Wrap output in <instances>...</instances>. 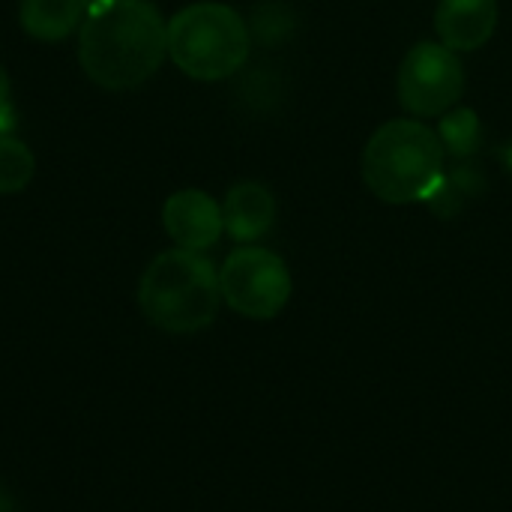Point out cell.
<instances>
[{
	"label": "cell",
	"instance_id": "obj_1",
	"mask_svg": "<svg viewBox=\"0 0 512 512\" xmlns=\"http://www.w3.org/2000/svg\"><path fill=\"white\" fill-rule=\"evenodd\" d=\"M168 57V21L153 0H90L78 30V63L105 90H132Z\"/></svg>",
	"mask_w": 512,
	"mask_h": 512
},
{
	"label": "cell",
	"instance_id": "obj_2",
	"mask_svg": "<svg viewBox=\"0 0 512 512\" xmlns=\"http://www.w3.org/2000/svg\"><path fill=\"white\" fill-rule=\"evenodd\" d=\"M363 183L387 204L432 201L444 177V144L420 120H387L363 147Z\"/></svg>",
	"mask_w": 512,
	"mask_h": 512
},
{
	"label": "cell",
	"instance_id": "obj_3",
	"mask_svg": "<svg viewBox=\"0 0 512 512\" xmlns=\"http://www.w3.org/2000/svg\"><path fill=\"white\" fill-rule=\"evenodd\" d=\"M219 303V270L201 252H159L138 282V306L144 318L156 330L174 336L207 330L216 321Z\"/></svg>",
	"mask_w": 512,
	"mask_h": 512
},
{
	"label": "cell",
	"instance_id": "obj_4",
	"mask_svg": "<svg viewBox=\"0 0 512 512\" xmlns=\"http://www.w3.org/2000/svg\"><path fill=\"white\" fill-rule=\"evenodd\" d=\"M249 24L216 0H198L168 18V57L195 81H222L249 60Z\"/></svg>",
	"mask_w": 512,
	"mask_h": 512
},
{
	"label": "cell",
	"instance_id": "obj_5",
	"mask_svg": "<svg viewBox=\"0 0 512 512\" xmlns=\"http://www.w3.org/2000/svg\"><path fill=\"white\" fill-rule=\"evenodd\" d=\"M219 291L228 309L252 321L276 318L294 291L288 264L264 246L234 249L219 270Z\"/></svg>",
	"mask_w": 512,
	"mask_h": 512
},
{
	"label": "cell",
	"instance_id": "obj_6",
	"mask_svg": "<svg viewBox=\"0 0 512 512\" xmlns=\"http://www.w3.org/2000/svg\"><path fill=\"white\" fill-rule=\"evenodd\" d=\"M396 90L402 108L414 117H441L462 99L465 69L444 42H420L405 54Z\"/></svg>",
	"mask_w": 512,
	"mask_h": 512
},
{
	"label": "cell",
	"instance_id": "obj_7",
	"mask_svg": "<svg viewBox=\"0 0 512 512\" xmlns=\"http://www.w3.org/2000/svg\"><path fill=\"white\" fill-rule=\"evenodd\" d=\"M162 225L177 249L204 252L219 243L225 231L222 204L201 189H180L162 207Z\"/></svg>",
	"mask_w": 512,
	"mask_h": 512
},
{
	"label": "cell",
	"instance_id": "obj_8",
	"mask_svg": "<svg viewBox=\"0 0 512 512\" xmlns=\"http://www.w3.org/2000/svg\"><path fill=\"white\" fill-rule=\"evenodd\" d=\"M498 27V0H438L435 30L453 51L483 48Z\"/></svg>",
	"mask_w": 512,
	"mask_h": 512
},
{
	"label": "cell",
	"instance_id": "obj_9",
	"mask_svg": "<svg viewBox=\"0 0 512 512\" xmlns=\"http://www.w3.org/2000/svg\"><path fill=\"white\" fill-rule=\"evenodd\" d=\"M222 219H225V231L231 234V240L249 246L273 228L276 198L264 183L243 180L228 189L225 204H222Z\"/></svg>",
	"mask_w": 512,
	"mask_h": 512
},
{
	"label": "cell",
	"instance_id": "obj_10",
	"mask_svg": "<svg viewBox=\"0 0 512 512\" xmlns=\"http://www.w3.org/2000/svg\"><path fill=\"white\" fill-rule=\"evenodd\" d=\"M90 0H21L18 24L27 36L39 42H63L87 15Z\"/></svg>",
	"mask_w": 512,
	"mask_h": 512
},
{
	"label": "cell",
	"instance_id": "obj_11",
	"mask_svg": "<svg viewBox=\"0 0 512 512\" xmlns=\"http://www.w3.org/2000/svg\"><path fill=\"white\" fill-rule=\"evenodd\" d=\"M438 138L444 144V153L456 156V159H468L480 150L483 141V126L474 108H456L441 114V126H438Z\"/></svg>",
	"mask_w": 512,
	"mask_h": 512
},
{
	"label": "cell",
	"instance_id": "obj_12",
	"mask_svg": "<svg viewBox=\"0 0 512 512\" xmlns=\"http://www.w3.org/2000/svg\"><path fill=\"white\" fill-rule=\"evenodd\" d=\"M33 171H36V159L30 147L15 135L0 132V195H15L27 189Z\"/></svg>",
	"mask_w": 512,
	"mask_h": 512
},
{
	"label": "cell",
	"instance_id": "obj_13",
	"mask_svg": "<svg viewBox=\"0 0 512 512\" xmlns=\"http://www.w3.org/2000/svg\"><path fill=\"white\" fill-rule=\"evenodd\" d=\"M15 126V105H12V84L0 63V132H9Z\"/></svg>",
	"mask_w": 512,
	"mask_h": 512
},
{
	"label": "cell",
	"instance_id": "obj_14",
	"mask_svg": "<svg viewBox=\"0 0 512 512\" xmlns=\"http://www.w3.org/2000/svg\"><path fill=\"white\" fill-rule=\"evenodd\" d=\"M501 159H504L507 171L512 174V141H507V144H504V150H501Z\"/></svg>",
	"mask_w": 512,
	"mask_h": 512
}]
</instances>
